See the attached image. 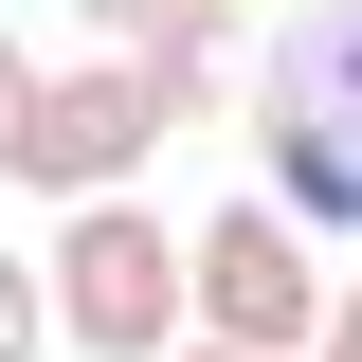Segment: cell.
<instances>
[{"mask_svg":"<svg viewBox=\"0 0 362 362\" xmlns=\"http://www.w3.org/2000/svg\"><path fill=\"white\" fill-rule=\"evenodd\" d=\"M272 181L326 235H362V0H308L272 54Z\"/></svg>","mask_w":362,"mask_h":362,"instance_id":"6da1fadb","label":"cell"},{"mask_svg":"<svg viewBox=\"0 0 362 362\" xmlns=\"http://www.w3.org/2000/svg\"><path fill=\"white\" fill-rule=\"evenodd\" d=\"M163 109H181V73H73V90L37 109V145H18V181H109Z\"/></svg>","mask_w":362,"mask_h":362,"instance_id":"7a4b0ae2","label":"cell"},{"mask_svg":"<svg viewBox=\"0 0 362 362\" xmlns=\"http://www.w3.org/2000/svg\"><path fill=\"white\" fill-rule=\"evenodd\" d=\"M181 272H199V254H181ZM181 272H163L145 218H73V326H90V344H163Z\"/></svg>","mask_w":362,"mask_h":362,"instance_id":"3957f363","label":"cell"},{"mask_svg":"<svg viewBox=\"0 0 362 362\" xmlns=\"http://www.w3.org/2000/svg\"><path fill=\"white\" fill-rule=\"evenodd\" d=\"M199 308H218L235 344H290V326H308V272H290V218H218V235H199Z\"/></svg>","mask_w":362,"mask_h":362,"instance_id":"277c9868","label":"cell"},{"mask_svg":"<svg viewBox=\"0 0 362 362\" xmlns=\"http://www.w3.org/2000/svg\"><path fill=\"white\" fill-rule=\"evenodd\" d=\"M37 109H54V90L18 73V54H0V163H18V145H37Z\"/></svg>","mask_w":362,"mask_h":362,"instance_id":"5b68a950","label":"cell"},{"mask_svg":"<svg viewBox=\"0 0 362 362\" xmlns=\"http://www.w3.org/2000/svg\"><path fill=\"white\" fill-rule=\"evenodd\" d=\"M18 344H37V290H18V254H0V362H18Z\"/></svg>","mask_w":362,"mask_h":362,"instance_id":"8992f818","label":"cell"},{"mask_svg":"<svg viewBox=\"0 0 362 362\" xmlns=\"http://www.w3.org/2000/svg\"><path fill=\"white\" fill-rule=\"evenodd\" d=\"M90 18H163V0H90Z\"/></svg>","mask_w":362,"mask_h":362,"instance_id":"52a82bcc","label":"cell"},{"mask_svg":"<svg viewBox=\"0 0 362 362\" xmlns=\"http://www.w3.org/2000/svg\"><path fill=\"white\" fill-rule=\"evenodd\" d=\"M326 362H362V308H344V344H326Z\"/></svg>","mask_w":362,"mask_h":362,"instance_id":"ba28073f","label":"cell"}]
</instances>
